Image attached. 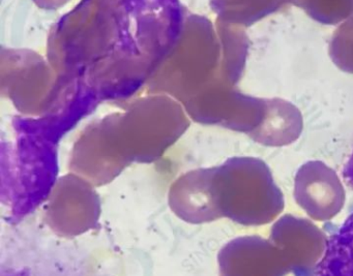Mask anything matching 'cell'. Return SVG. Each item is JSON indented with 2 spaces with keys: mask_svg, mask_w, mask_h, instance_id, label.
Listing matches in <instances>:
<instances>
[{
  "mask_svg": "<svg viewBox=\"0 0 353 276\" xmlns=\"http://www.w3.org/2000/svg\"><path fill=\"white\" fill-rule=\"evenodd\" d=\"M100 214V202L92 183L77 174L57 182L47 207L51 228L65 236H76L90 230Z\"/></svg>",
  "mask_w": 353,
  "mask_h": 276,
  "instance_id": "1",
  "label": "cell"
}]
</instances>
